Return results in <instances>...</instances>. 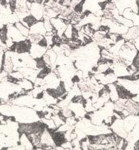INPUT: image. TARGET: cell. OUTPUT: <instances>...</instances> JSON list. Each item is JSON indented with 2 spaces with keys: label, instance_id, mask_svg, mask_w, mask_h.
<instances>
[{
  "label": "cell",
  "instance_id": "cell-8",
  "mask_svg": "<svg viewBox=\"0 0 139 150\" xmlns=\"http://www.w3.org/2000/svg\"><path fill=\"white\" fill-rule=\"evenodd\" d=\"M2 70H4L8 73H11L14 71V65L13 60L10 55V50H6L4 53V59H3V68Z\"/></svg>",
  "mask_w": 139,
  "mask_h": 150
},
{
  "label": "cell",
  "instance_id": "cell-13",
  "mask_svg": "<svg viewBox=\"0 0 139 150\" xmlns=\"http://www.w3.org/2000/svg\"><path fill=\"white\" fill-rule=\"evenodd\" d=\"M138 36H139V27L133 26L128 28L127 33L123 35V37L125 40H134Z\"/></svg>",
  "mask_w": 139,
  "mask_h": 150
},
{
  "label": "cell",
  "instance_id": "cell-7",
  "mask_svg": "<svg viewBox=\"0 0 139 150\" xmlns=\"http://www.w3.org/2000/svg\"><path fill=\"white\" fill-rule=\"evenodd\" d=\"M50 22L52 24L54 29L56 31V35L59 36H62L64 35V32L65 31V29L67 28V25L64 22L63 19H61L59 17L54 18H50Z\"/></svg>",
  "mask_w": 139,
  "mask_h": 150
},
{
  "label": "cell",
  "instance_id": "cell-4",
  "mask_svg": "<svg viewBox=\"0 0 139 150\" xmlns=\"http://www.w3.org/2000/svg\"><path fill=\"white\" fill-rule=\"evenodd\" d=\"M6 27H7V35H8V37L11 38L14 42L18 43V42L25 40L26 39V37H25L20 31H18V29L15 27L14 24L9 23Z\"/></svg>",
  "mask_w": 139,
  "mask_h": 150
},
{
  "label": "cell",
  "instance_id": "cell-3",
  "mask_svg": "<svg viewBox=\"0 0 139 150\" xmlns=\"http://www.w3.org/2000/svg\"><path fill=\"white\" fill-rule=\"evenodd\" d=\"M44 85L42 88L44 90H46L47 88H56L57 87L59 86L62 80L52 70L46 77L44 78Z\"/></svg>",
  "mask_w": 139,
  "mask_h": 150
},
{
  "label": "cell",
  "instance_id": "cell-9",
  "mask_svg": "<svg viewBox=\"0 0 139 150\" xmlns=\"http://www.w3.org/2000/svg\"><path fill=\"white\" fill-rule=\"evenodd\" d=\"M47 50V48H44L40 46L38 44H31L30 45V50H29V54L32 58L34 59H38V58H41L44 54H45Z\"/></svg>",
  "mask_w": 139,
  "mask_h": 150
},
{
  "label": "cell",
  "instance_id": "cell-5",
  "mask_svg": "<svg viewBox=\"0 0 139 150\" xmlns=\"http://www.w3.org/2000/svg\"><path fill=\"white\" fill-rule=\"evenodd\" d=\"M109 128L112 130V132L118 134L119 136L122 138H126L128 133L126 132L124 125H123V119H116L113 123L109 125Z\"/></svg>",
  "mask_w": 139,
  "mask_h": 150
},
{
  "label": "cell",
  "instance_id": "cell-29",
  "mask_svg": "<svg viewBox=\"0 0 139 150\" xmlns=\"http://www.w3.org/2000/svg\"><path fill=\"white\" fill-rule=\"evenodd\" d=\"M134 149H139V139L134 143Z\"/></svg>",
  "mask_w": 139,
  "mask_h": 150
},
{
  "label": "cell",
  "instance_id": "cell-12",
  "mask_svg": "<svg viewBox=\"0 0 139 150\" xmlns=\"http://www.w3.org/2000/svg\"><path fill=\"white\" fill-rule=\"evenodd\" d=\"M128 142L134 144L135 142L139 139V121L134 125L133 129L128 133L127 137L125 138Z\"/></svg>",
  "mask_w": 139,
  "mask_h": 150
},
{
  "label": "cell",
  "instance_id": "cell-25",
  "mask_svg": "<svg viewBox=\"0 0 139 150\" xmlns=\"http://www.w3.org/2000/svg\"><path fill=\"white\" fill-rule=\"evenodd\" d=\"M37 44L40 45V46H42V47H44V48L48 49V43H47V40H46V39L44 38V36L41 40H40Z\"/></svg>",
  "mask_w": 139,
  "mask_h": 150
},
{
  "label": "cell",
  "instance_id": "cell-21",
  "mask_svg": "<svg viewBox=\"0 0 139 150\" xmlns=\"http://www.w3.org/2000/svg\"><path fill=\"white\" fill-rule=\"evenodd\" d=\"M8 75L9 76H11L12 78H13V79H17V80H21L24 78L22 73H21L19 70L13 71V72L9 73Z\"/></svg>",
  "mask_w": 139,
  "mask_h": 150
},
{
  "label": "cell",
  "instance_id": "cell-1",
  "mask_svg": "<svg viewBox=\"0 0 139 150\" xmlns=\"http://www.w3.org/2000/svg\"><path fill=\"white\" fill-rule=\"evenodd\" d=\"M138 53V51L137 50L134 45L128 40H125L124 44L122 45L121 49L119 50L118 55L121 59H123L129 62H133Z\"/></svg>",
  "mask_w": 139,
  "mask_h": 150
},
{
  "label": "cell",
  "instance_id": "cell-6",
  "mask_svg": "<svg viewBox=\"0 0 139 150\" xmlns=\"http://www.w3.org/2000/svg\"><path fill=\"white\" fill-rule=\"evenodd\" d=\"M30 13L37 20L41 21L44 14V6L39 3H32L30 8Z\"/></svg>",
  "mask_w": 139,
  "mask_h": 150
},
{
  "label": "cell",
  "instance_id": "cell-30",
  "mask_svg": "<svg viewBox=\"0 0 139 150\" xmlns=\"http://www.w3.org/2000/svg\"><path fill=\"white\" fill-rule=\"evenodd\" d=\"M137 1H139V0H137Z\"/></svg>",
  "mask_w": 139,
  "mask_h": 150
},
{
  "label": "cell",
  "instance_id": "cell-24",
  "mask_svg": "<svg viewBox=\"0 0 139 150\" xmlns=\"http://www.w3.org/2000/svg\"><path fill=\"white\" fill-rule=\"evenodd\" d=\"M132 21L133 22V25L134 26L139 27V14L135 13H134L133 16V18H132Z\"/></svg>",
  "mask_w": 139,
  "mask_h": 150
},
{
  "label": "cell",
  "instance_id": "cell-27",
  "mask_svg": "<svg viewBox=\"0 0 139 150\" xmlns=\"http://www.w3.org/2000/svg\"><path fill=\"white\" fill-rule=\"evenodd\" d=\"M133 45H135V47L137 49V50L139 52V36H138L136 39L133 40Z\"/></svg>",
  "mask_w": 139,
  "mask_h": 150
},
{
  "label": "cell",
  "instance_id": "cell-2",
  "mask_svg": "<svg viewBox=\"0 0 139 150\" xmlns=\"http://www.w3.org/2000/svg\"><path fill=\"white\" fill-rule=\"evenodd\" d=\"M35 100H36V98L33 97L30 93V92H29L26 94L18 95L15 99L10 101L8 103L13 104V105H17V106H26V107L33 108V106H35Z\"/></svg>",
  "mask_w": 139,
  "mask_h": 150
},
{
  "label": "cell",
  "instance_id": "cell-20",
  "mask_svg": "<svg viewBox=\"0 0 139 150\" xmlns=\"http://www.w3.org/2000/svg\"><path fill=\"white\" fill-rule=\"evenodd\" d=\"M51 119L54 120V124H55V125H56L57 128H59L60 125H64V124L65 123V121L61 119L60 116H59V115H57V114L52 115V116H51Z\"/></svg>",
  "mask_w": 139,
  "mask_h": 150
},
{
  "label": "cell",
  "instance_id": "cell-22",
  "mask_svg": "<svg viewBox=\"0 0 139 150\" xmlns=\"http://www.w3.org/2000/svg\"><path fill=\"white\" fill-rule=\"evenodd\" d=\"M35 61H36V69H38V70H40L41 69H43L44 67L47 66L42 57L35 59Z\"/></svg>",
  "mask_w": 139,
  "mask_h": 150
},
{
  "label": "cell",
  "instance_id": "cell-19",
  "mask_svg": "<svg viewBox=\"0 0 139 150\" xmlns=\"http://www.w3.org/2000/svg\"><path fill=\"white\" fill-rule=\"evenodd\" d=\"M52 71V68L49 66H45L44 67L43 69H41L38 72V74H37V78H40V79H44V77H46L47 75Z\"/></svg>",
  "mask_w": 139,
  "mask_h": 150
},
{
  "label": "cell",
  "instance_id": "cell-18",
  "mask_svg": "<svg viewBox=\"0 0 139 150\" xmlns=\"http://www.w3.org/2000/svg\"><path fill=\"white\" fill-rule=\"evenodd\" d=\"M20 22H22L24 26H26V27H27L28 28H30L33 24H35V22H37V20L30 13L28 16H26V18H23L22 20H21Z\"/></svg>",
  "mask_w": 139,
  "mask_h": 150
},
{
  "label": "cell",
  "instance_id": "cell-23",
  "mask_svg": "<svg viewBox=\"0 0 139 150\" xmlns=\"http://www.w3.org/2000/svg\"><path fill=\"white\" fill-rule=\"evenodd\" d=\"M72 33H73V25L69 24V25H68V27L64 32V35H65L67 38L71 39L72 38Z\"/></svg>",
  "mask_w": 139,
  "mask_h": 150
},
{
  "label": "cell",
  "instance_id": "cell-28",
  "mask_svg": "<svg viewBox=\"0 0 139 150\" xmlns=\"http://www.w3.org/2000/svg\"><path fill=\"white\" fill-rule=\"evenodd\" d=\"M3 59H4V54H0V70H2L3 68Z\"/></svg>",
  "mask_w": 139,
  "mask_h": 150
},
{
  "label": "cell",
  "instance_id": "cell-26",
  "mask_svg": "<svg viewBox=\"0 0 139 150\" xmlns=\"http://www.w3.org/2000/svg\"><path fill=\"white\" fill-rule=\"evenodd\" d=\"M62 147L64 148V149H73V146H72V144H71V141H67L64 142L63 144H62Z\"/></svg>",
  "mask_w": 139,
  "mask_h": 150
},
{
  "label": "cell",
  "instance_id": "cell-16",
  "mask_svg": "<svg viewBox=\"0 0 139 150\" xmlns=\"http://www.w3.org/2000/svg\"><path fill=\"white\" fill-rule=\"evenodd\" d=\"M108 87L109 89V100L112 102H116L117 100L119 99V94H118L117 88H116V84L115 83H114L108 84Z\"/></svg>",
  "mask_w": 139,
  "mask_h": 150
},
{
  "label": "cell",
  "instance_id": "cell-15",
  "mask_svg": "<svg viewBox=\"0 0 139 150\" xmlns=\"http://www.w3.org/2000/svg\"><path fill=\"white\" fill-rule=\"evenodd\" d=\"M18 84L24 91H26V92H30L34 88V83L27 79H25V78L19 80L18 82Z\"/></svg>",
  "mask_w": 139,
  "mask_h": 150
},
{
  "label": "cell",
  "instance_id": "cell-10",
  "mask_svg": "<svg viewBox=\"0 0 139 150\" xmlns=\"http://www.w3.org/2000/svg\"><path fill=\"white\" fill-rule=\"evenodd\" d=\"M30 45H31V42H30L29 39L26 38L25 40H22V41L16 43L14 51H16V52H18L19 54L29 52Z\"/></svg>",
  "mask_w": 139,
  "mask_h": 150
},
{
  "label": "cell",
  "instance_id": "cell-11",
  "mask_svg": "<svg viewBox=\"0 0 139 150\" xmlns=\"http://www.w3.org/2000/svg\"><path fill=\"white\" fill-rule=\"evenodd\" d=\"M30 30V34H40V35H44L46 33V30L44 26L43 21H37L35 24H33L31 27L29 28Z\"/></svg>",
  "mask_w": 139,
  "mask_h": 150
},
{
  "label": "cell",
  "instance_id": "cell-17",
  "mask_svg": "<svg viewBox=\"0 0 139 150\" xmlns=\"http://www.w3.org/2000/svg\"><path fill=\"white\" fill-rule=\"evenodd\" d=\"M14 25H15V27L18 28V31H20L25 37L27 38L29 36V35H30V30H29V28L26 27V26H24L20 21H18L16 23H14Z\"/></svg>",
  "mask_w": 139,
  "mask_h": 150
},
{
  "label": "cell",
  "instance_id": "cell-14",
  "mask_svg": "<svg viewBox=\"0 0 139 150\" xmlns=\"http://www.w3.org/2000/svg\"><path fill=\"white\" fill-rule=\"evenodd\" d=\"M19 144L23 146L25 148V149H34V145L31 144L29 138L27 137L25 133H20Z\"/></svg>",
  "mask_w": 139,
  "mask_h": 150
}]
</instances>
